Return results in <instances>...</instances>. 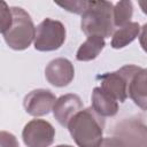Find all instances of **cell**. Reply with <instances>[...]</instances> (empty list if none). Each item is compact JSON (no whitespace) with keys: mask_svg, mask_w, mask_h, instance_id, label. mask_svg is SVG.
Here are the masks:
<instances>
[{"mask_svg":"<svg viewBox=\"0 0 147 147\" xmlns=\"http://www.w3.org/2000/svg\"><path fill=\"white\" fill-rule=\"evenodd\" d=\"M67 127L78 147H99L103 140L105 118L88 107L77 113Z\"/></svg>","mask_w":147,"mask_h":147,"instance_id":"1","label":"cell"},{"mask_svg":"<svg viewBox=\"0 0 147 147\" xmlns=\"http://www.w3.org/2000/svg\"><path fill=\"white\" fill-rule=\"evenodd\" d=\"M114 5L110 1H88L86 10L82 14L80 29L87 36L110 38L115 32Z\"/></svg>","mask_w":147,"mask_h":147,"instance_id":"2","label":"cell"},{"mask_svg":"<svg viewBox=\"0 0 147 147\" xmlns=\"http://www.w3.org/2000/svg\"><path fill=\"white\" fill-rule=\"evenodd\" d=\"M13 20L10 26L2 32L7 46L14 51H24L34 41L36 26L30 14L22 7H10Z\"/></svg>","mask_w":147,"mask_h":147,"instance_id":"3","label":"cell"},{"mask_svg":"<svg viewBox=\"0 0 147 147\" xmlns=\"http://www.w3.org/2000/svg\"><path fill=\"white\" fill-rule=\"evenodd\" d=\"M141 68L134 64H126L113 72H106L98 76L100 87L116 99L118 102H124L129 96V86L133 76Z\"/></svg>","mask_w":147,"mask_h":147,"instance_id":"4","label":"cell"},{"mask_svg":"<svg viewBox=\"0 0 147 147\" xmlns=\"http://www.w3.org/2000/svg\"><path fill=\"white\" fill-rule=\"evenodd\" d=\"M67 30L62 22L46 17L36 26L33 46L39 52H52L59 49L65 41Z\"/></svg>","mask_w":147,"mask_h":147,"instance_id":"5","label":"cell"},{"mask_svg":"<svg viewBox=\"0 0 147 147\" xmlns=\"http://www.w3.org/2000/svg\"><path fill=\"white\" fill-rule=\"evenodd\" d=\"M113 137L122 147H147V125L140 118H123L114 125Z\"/></svg>","mask_w":147,"mask_h":147,"instance_id":"6","label":"cell"},{"mask_svg":"<svg viewBox=\"0 0 147 147\" xmlns=\"http://www.w3.org/2000/svg\"><path fill=\"white\" fill-rule=\"evenodd\" d=\"M54 126L40 118L28 122L22 131V139L26 147H49L54 142Z\"/></svg>","mask_w":147,"mask_h":147,"instance_id":"7","label":"cell"},{"mask_svg":"<svg viewBox=\"0 0 147 147\" xmlns=\"http://www.w3.org/2000/svg\"><path fill=\"white\" fill-rule=\"evenodd\" d=\"M55 94L47 88H37L29 92L23 100V107L25 111L33 116L40 117L49 114L56 102Z\"/></svg>","mask_w":147,"mask_h":147,"instance_id":"8","label":"cell"},{"mask_svg":"<svg viewBox=\"0 0 147 147\" xmlns=\"http://www.w3.org/2000/svg\"><path fill=\"white\" fill-rule=\"evenodd\" d=\"M45 77L47 82L55 87L68 86L75 77V68L70 60L57 57L48 62L45 68Z\"/></svg>","mask_w":147,"mask_h":147,"instance_id":"9","label":"cell"},{"mask_svg":"<svg viewBox=\"0 0 147 147\" xmlns=\"http://www.w3.org/2000/svg\"><path fill=\"white\" fill-rule=\"evenodd\" d=\"M83 109V101L79 98V95L68 93L57 98L52 111L57 123L67 127L71 118Z\"/></svg>","mask_w":147,"mask_h":147,"instance_id":"10","label":"cell"},{"mask_svg":"<svg viewBox=\"0 0 147 147\" xmlns=\"http://www.w3.org/2000/svg\"><path fill=\"white\" fill-rule=\"evenodd\" d=\"M92 108L101 117H114L118 113V101L105 92L100 86L94 87L92 92Z\"/></svg>","mask_w":147,"mask_h":147,"instance_id":"11","label":"cell"},{"mask_svg":"<svg viewBox=\"0 0 147 147\" xmlns=\"http://www.w3.org/2000/svg\"><path fill=\"white\" fill-rule=\"evenodd\" d=\"M129 96L140 109L147 111V71L141 68L131 79Z\"/></svg>","mask_w":147,"mask_h":147,"instance_id":"12","label":"cell"},{"mask_svg":"<svg viewBox=\"0 0 147 147\" xmlns=\"http://www.w3.org/2000/svg\"><path fill=\"white\" fill-rule=\"evenodd\" d=\"M141 26L138 22H130L124 26L118 28L111 36L110 46L114 49H121L130 45L140 34Z\"/></svg>","mask_w":147,"mask_h":147,"instance_id":"13","label":"cell"},{"mask_svg":"<svg viewBox=\"0 0 147 147\" xmlns=\"http://www.w3.org/2000/svg\"><path fill=\"white\" fill-rule=\"evenodd\" d=\"M106 46L105 38L100 36H90L79 46L76 53V60L80 62H87L96 59Z\"/></svg>","mask_w":147,"mask_h":147,"instance_id":"14","label":"cell"},{"mask_svg":"<svg viewBox=\"0 0 147 147\" xmlns=\"http://www.w3.org/2000/svg\"><path fill=\"white\" fill-rule=\"evenodd\" d=\"M114 24L115 28H121L131 22L133 15V3L127 0L118 1L114 5Z\"/></svg>","mask_w":147,"mask_h":147,"instance_id":"15","label":"cell"},{"mask_svg":"<svg viewBox=\"0 0 147 147\" xmlns=\"http://www.w3.org/2000/svg\"><path fill=\"white\" fill-rule=\"evenodd\" d=\"M57 6H60L61 8H63L64 10L72 13V14H83L87 6H88V1L86 0H74V1H63V2H55Z\"/></svg>","mask_w":147,"mask_h":147,"instance_id":"16","label":"cell"},{"mask_svg":"<svg viewBox=\"0 0 147 147\" xmlns=\"http://www.w3.org/2000/svg\"><path fill=\"white\" fill-rule=\"evenodd\" d=\"M0 17H1V33L5 32L11 24V20H13V15H11V10L10 8L7 6V3L5 1H1V8H0Z\"/></svg>","mask_w":147,"mask_h":147,"instance_id":"17","label":"cell"},{"mask_svg":"<svg viewBox=\"0 0 147 147\" xmlns=\"http://www.w3.org/2000/svg\"><path fill=\"white\" fill-rule=\"evenodd\" d=\"M0 147H20L16 137L7 131L0 132Z\"/></svg>","mask_w":147,"mask_h":147,"instance_id":"18","label":"cell"},{"mask_svg":"<svg viewBox=\"0 0 147 147\" xmlns=\"http://www.w3.org/2000/svg\"><path fill=\"white\" fill-rule=\"evenodd\" d=\"M139 44L144 49V52L147 53V23H145L141 26L140 34H139Z\"/></svg>","mask_w":147,"mask_h":147,"instance_id":"19","label":"cell"},{"mask_svg":"<svg viewBox=\"0 0 147 147\" xmlns=\"http://www.w3.org/2000/svg\"><path fill=\"white\" fill-rule=\"evenodd\" d=\"M99 147H122V145L115 137H108V138H103Z\"/></svg>","mask_w":147,"mask_h":147,"instance_id":"20","label":"cell"},{"mask_svg":"<svg viewBox=\"0 0 147 147\" xmlns=\"http://www.w3.org/2000/svg\"><path fill=\"white\" fill-rule=\"evenodd\" d=\"M138 3H139V6H140L141 10L147 15V1H139Z\"/></svg>","mask_w":147,"mask_h":147,"instance_id":"21","label":"cell"},{"mask_svg":"<svg viewBox=\"0 0 147 147\" xmlns=\"http://www.w3.org/2000/svg\"><path fill=\"white\" fill-rule=\"evenodd\" d=\"M55 147H74V146H71V145H57Z\"/></svg>","mask_w":147,"mask_h":147,"instance_id":"22","label":"cell"},{"mask_svg":"<svg viewBox=\"0 0 147 147\" xmlns=\"http://www.w3.org/2000/svg\"><path fill=\"white\" fill-rule=\"evenodd\" d=\"M146 71H147V69H146Z\"/></svg>","mask_w":147,"mask_h":147,"instance_id":"23","label":"cell"}]
</instances>
